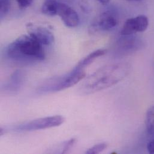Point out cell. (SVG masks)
Wrapping results in <instances>:
<instances>
[{
  "label": "cell",
  "mask_w": 154,
  "mask_h": 154,
  "mask_svg": "<svg viewBox=\"0 0 154 154\" xmlns=\"http://www.w3.org/2000/svg\"><path fill=\"white\" fill-rule=\"evenodd\" d=\"M10 8V0H0V16L3 19L9 12Z\"/></svg>",
  "instance_id": "5bb4252c"
},
{
  "label": "cell",
  "mask_w": 154,
  "mask_h": 154,
  "mask_svg": "<svg viewBox=\"0 0 154 154\" xmlns=\"http://www.w3.org/2000/svg\"><path fill=\"white\" fill-rule=\"evenodd\" d=\"M107 147V144L106 143H100L95 145L92 146L88 150L86 151V154H99L104 151Z\"/></svg>",
  "instance_id": "4fadbf2b"
},
{
  "label": "cell",
  "mask_w": 154,
  "mask_h": 154,
  "mask_svg": "<svg viewBox=\"0 0 154 154\" xmlns=\"http://www.w3.org/2000/svg\"><path fill=\"white\" fill-rule=\"evenodd\" d=\"M26 28L28 34L41 45L48 46L54 43V35L48 29L32 23H27Z\"/></svg>",
  "instance_id": "8992f818"
},
{
  "label": "cell",
  "mask_w": 154,
  "mask_h": 154,
  "mask_svg": "<svg viewBox=\"0 0 154 154\" xmlns=\"http://www.w3.org/2000/svg\"><path fill=\"white\" fill-rule=\"evenodd\" d=\"M65 118L61 115H55L40 118L21 123L13 128L17 131H32L57 127L65 122Z\"/></svg>",
  "instance_id": "277c9868"
},
{
  "label": "cell",
  "mask_w": 154,
  "mask_h": 154,
  "mask_svg": "<svg viewBox=\"0 0 154 154\" xmlns=\"http://www.w3.org/2000/svg\"><path fill=\"white\" fill-rule=\"evenodd\" d=\"M148 26V18L145 15H139L128 19L124 22L121 34L124 36H129L137 32H142L147 29Z\"/></svg>",
  "instance_id": "5b68a950"
},
{
  "label": "cell",
  "mask_w": 154,
  "mask_h": 154,
  "mask_svg": "<svg viewBox=\"0 0 154 154\" xmlns=\"http://www.w3.org/2000/svg\"><path fill=\"white\" fill-rule=\"evenodd\" d=\"M7 55L20 62L41 61L45 58L43 45L28 35H22L8 46Z\"/></svg>",
  "instance_id": "7a4b0ae2"
},
{
  "label": "cell",
  "mask_w": 154,
  "mask_h": 154,
  "mask_svg": "<svg viewBox=\"0 0 154 154\" xmlns=\"http://www.w3.org/2000/svg\"><path fill=\"white\" fill-rule=\"evenodd\" d=\"M58 3L57 0H45L42 6V13L49 16H57Z\"/></svg>",
  "instance_id": "8fae6325"
},
{
  "label": "cell",
  "mask_w": 154,
  "mask_h": 154,
  "mask_svg": "<svg viewBox=\"0 0 154 154\" xmlns=\"http://www.w3.org/2000/svg\"><path fill=\"white\" fill-rule=\"evenodd\" d=\"M19 8L21 9H26L29 7L32 3L33 0H16Z\"/></svg>",
  "instance_id": "2e32d148"
},
{
  "label": "cell",
  "mask_w": 154,
  "mask_h": 154,
  "mask_svg": "<svg viewBox=\"0 0 154 154\" xmlns=\"http://www.w3.org/2000/svg\"><path fill=\"white\" fill-rule=\"evenodd\" d=\"M145 124L148 133L154 137V105L146 112Z\"/></svg>",
  "instance_id": "7c38bea8"
},
{
  "label": "cell",
  "mask_w": 154,
  "mask_h": 154,
  "mask_svg": "<svg viewBox=\"0 0 154 154\" xmlns=\"http://www.w3.org/2000/svg\"><path fill=\"white\" fill-rule=\"evenodd\" d=\"M128 74L125 66L116 64L103 67L86 77L80 85L79 91L91 94L110 88L122 81Z\"/></svg>",
  "instance_id": "6da1fadb"
},
{
  "label": "cell",
  "mask_w": 154,
  "mask_h": 154,
  "mask_svg": "<svg viewBox=\"0 0 154 154\" xmlns=\"http://www.w3.org/2000/svg\"><path fill=\"white\" fill-rule=\"evenodd\" d=\"M107 51L105 49H97L82 59L76 65L75 68L77 69L85 70L86 67L91 64L96 59L103 56L106 54Z\"/></svg>",
  "instance_id": "30bf717a"
},
{
  "label": "cell",
  "mask_w": 154,
  "mask_h": 154,
  "mask_svg": "<svg viewBox=\"0 0 154 154\" xmlns=\"http://www.w3.org/2000/svg\"><path fill=\"white\" fill-rule=\"evenodd\" d=\"M25 76L22 72L17 70L10 77L8 81L3 86L5 91L9 92H16L19 91L24 83Z\"/></svg>",
  "instance_id": "9c48e42d"
},
{
  "label": "cell",
  "mask_w": 154,
  "mask_h": 154,
  "mask_svg": "<svg viewBox=\"0 0 154 154\" xmlns=\"http://www.w3.org/2000/svg\"><path fill=\"white\" fill-rule=\"evenodd\" d=\"M85 70L74 69L70 73L55 79H51L40 88L42 92H57L71 88L85 79Z\"/></svg>",
  "instance_id": "3957f363"
},
{
  "label": "cell",
  "mask_w": 154,
  "mask_h": 154,
  "mask_svg": "<svg viewBox=\"0 0 154 154\" xmlns=\"http://www.w3.org/2000/svg\"><path fill=\"white\" fill-rule=\"evenodd\" d=\"M98 2H99L100 4L105 5H107L108 4L109 2H110V0H96Z\"/></svg>",
  "instance_id": "ac0fdd59"
},
{
  "label": "cell",
  "mask_w": 154,
  "mask_h": 154,
  "mask_svg": "<svg viewBox=\"0 0 154 154\" xmlns=\"http://www.w3.org/2000/svg\"><path fill=\"white\" fill-rule=\"evenodd\" d=\"M76 142V139L75 138H73V139H71L70 140H69L66 143V145L63 148V150L62 151V154H66V153L69 152V151L72 148V147H73Z\"/></svg>",
  "instance_id": "9a60e30c"
},
{
  "label": "cell",
  "mask_w": 154,
  "mask_h": 154,
  "mask_svg": "<svg viewBox=\"0 0 154 154\" xmlns=\"http://www.w3.org/2000/svg\"><path fill=\"white\" fill-rule=\"evenodd\" d=\"M128 1H140V0H128Z\"/></svg>",
  "instance_id": "d6986e66"
},
{
  "label": "cell",
  "mask_w": 154,
  "mask_h": 154,
  "mask_svg": "<svg viewBox=\"0 0 154 154\" xmlns=\"http://www.w3.org/2000/svg\"><path fill=\"white\" fill-rule=\"evenodd\" d=\"M147 149L149 154H154V139L148 143Z\"/></svg>",
  "instance_id": "e0dca14e"
},
{
  "label": "cell",
  "mask_w": 154,
  "mask_h": 154,
  "mask_svg": "<svg viewBox=\"0 0 154 154\" xmlns=\"http://www.w3.org/2000/svg\"><path fill=\"white\" fill-rule=\"evenodd\" d=\"M118 23L116 15L110 11H105L101 14L91 26V30L107 31L115 28Z\"/></svg>",
  "instance_id": "ba28073f"
},
{
  "label": "cell",
  "mask_w": 154,
  "mask_h": 154,
  "mask_svg": "<svg viewBox=\"0 0 154 154\" xmlns=\"http://www.w3.org/2000/svg\"><path fill=\"white\" fill-rule=\"evenodd\" d=\"M57 15L67 27L75 28L79 24L80 18L77 12L66 3L59 2Z\"/></svg>",
  "instance_id": "52a82bcc"
}]
</instances>
